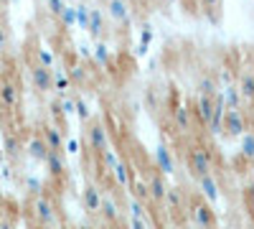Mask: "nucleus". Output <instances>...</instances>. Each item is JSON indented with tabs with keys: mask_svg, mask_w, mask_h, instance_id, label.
Wrapping results in <instances>:
<instances>
[{
	"mask_svg": "<svg viewBox=\"0 0 254 229\" xmlns=\"http://www.w3.org/2000/svg\"><path fill=\"white\" fill-rule=\"evenodd\" d=\"M173 117H176V128H178V133H186V130L190 128V110H188V107H176Z\"/></svg>",
	"mask_w": 254,
	"mask_h": 229,
	"instance_id": "obj_14",
	"label": "nucleus"
},
{
	"mask_svg": "<svg viewBox=\"0 0 254 229\" xmlns=\"http://www.w3.org/2000/svg\"><path fill=\"white\" fill-rule=\"evenodd\" d=\"M242 153L247 158H254V135H242Z\"/></svg>",
	"mask_w": 254,
	"mask_h": 229,
	"instance_id": "obj_23",
	"label": "nucleus"
},
{
	"mask_svg": "<svg viewBox=\"0 0 254 229\" xmlns=\"http://www.w3.org/2000/svg\"><path fill=\"white\" fill-rule=\"evenodd\" d=\"M239 92H242V97H247V99H254V74H244V76H242Z\"/></svg>",
	"mask_w": 254,
	"mask_h": 229,
	"instance_id": "obj_21",
	"label": "nucleus"
},
{
	"mask_svg": "<svg viewBox=\"0 0 254 229\" xmlns=\"http://www.w3.org/2000/svg\"><path fill=\"white\" fill-rule=\"evenodd\" d=\"M214 112H216V99L208 97V94H203V97L196 102V115H198V120H201L203 125H208L211 117H214Z\"/></svg>",
	"mask_w": 254,
	"mask_h": 229,
	"instance_id": "obj_7",
	"label": "nucleus"
},
{
	"mask_svg": "<svg viewBox=\"0 0 254 229\" xmlns=\"http://www.w3.org/2000/svg\"><path fill=\"white\" fill-rule=\"evenodd\" d=\"M127 222H130V229H147V222H142V219H137V217H130Z\"/></svg>",
	"mask_w": 254,
	"mask_h": 229,
	"instance_id": "obj_27",
	"label": "nucleus"
},
{
	"mask_svg": "<svg viewBox=\"0 0 254 229\" xmlns=\"http://www.w3.org/2000/svg\"><path fill=\"white\" fill-rule=\"evenodd\" d=\"M130 189H132V196H135V199H140V201H145V204L150 201V189H147L145 181H132Z\"/></svg>",
	"mask_w": 254,
	"mask_h": 229,
	"instance_id": "obj_16",
	"label": "nucleus"
},
{
	"mask_svg": "<svg viewBox=\"0 0 254 229\" xmlns=\"http://www.w3.org/2000/svg\"><path fill=\"white\" fill-rule=\"evenodd\" d=\"M224 128H226L229 135H244L247 122H244L242 112H239V110H226V115H224Z\"/></svg>",
	"mask_w": 254,
	"mask_h": 229,
	"instance_id": "obj_5",
	"label": "nucleus"
},
{
	"mask_svg": "<svg viewBox=\"0 0 254 229\" xmlns=\"http://www.w3.org/2000/svg\"><path fill=\"white\" fill-rule=\"evenodd\" d=\"M127 206H130V217H137V219H142V222H147L150 224V212L145 209V201H140V199H130L127 201Z\"/></svg>",
	"mask_w": 254,
	"mask_h": 229,
	"instance_id": "obj_12",
	"label": "nucleus"
},
{
	"mask_svg": "<svg viewBox=\"0 0 254 229\" xmlns=\"http://www.w3.org/2000/svg\"><path fill=\"white\" fill-rule=\"evenodd\" d=\"M183 191L181 189H168V194H165V204L171 206V209H181L183 206Z\"/></svg>",
	"mask_w": 254,
	"mask_h": 229,
	"instance_id": "obj_18",
	"label": "nucleus"
},
{
	"mask_svg": "<svg viewBox=\"0 0 254 229\" xmlns=\"http://www.w3.org/2000/svg\"><path fill=\"white\" fill-rule=\"evenodd\" d=\"M33 81H36L38 89H49L51 87V74L44 67H38V69H33Z\"/></svg>",
	"mask_w": 254,
	"mask_h": 229,
	"instance_id": "obj_17",
	"label": "nucleus"
},
{
	"mask_svg": "<svg viewBox=\"0 0 254 229\" xmlns=\"http://www.w3.org/2000/svg\"><path fill=\"white\" fill-rule=\"evenodd\" d=\"M104 219H107L110 224H115L117 219H120V206H117V201L112 199V196H104V201H102V212H99Z\"/></svg>",
	"mask_w": 254,
	"mask_h": 229,
	"instance_id": "obj_11",
	"label": "nucleus"
},
{
	"mask_svg": "<svg viewBox=\"0 0 254 229\" xmlns=\"http://www.w3.org/2000/svg\"><path fill=\"white\" fill-rule=\"evenodd\" d=\"M155 163H158V171H160L163 176L176 173V163H173V158H171V153H168L165 145H160V148L155 151Z\"/></svg>",
	"mask_w": 254,
	"mask_h": 229,
	"instance_id": "obj_9",
	"label": "nucleus"
},
{
	"mask_svg": "<svg viewBox=\"0 0 254 229\" xmlns=\"http://www.w3.org/2000/svg\"><path fill=\"white\" fill-rule=\"evenodd\" d=\"M102 26H104V23H102V13L94 10V13L89 15V31H92V33H102Z\"/></svg>",
	"mask_w": 254,
	"mask_h": 229,
	"instance_id": "obj_25",
	"label": "nucleus"
},
{
	"mask_svg": "<svg viewBox=\"0 0 254 229\" xmlns=\"http://www.w3.org/2000/svg\"><path fill=\"white\" fill-rule=\"evenodd\" d=\"M89 143H92V148L97 153H104L110 148V138H107V130L102 128V125H92V130H89Z\"/></svg>",
	"mask_w": 254,
	"mask_h": 229,
	"instance_id": "obj_8",
	"label": "nucleus"
},
{
	"mask_svg": "<svg viewBox=\"0 0 254 229\" xmlns=\"http://www.w3.org/2000/svg\"><path fill=\"white\" fill-rule=\"evenodd\" d=\"M112 176H115L117 186H122V189H130L132 178H130V168H127V163H117V168L112 171Z\"/></svg>",
	"mask_w": 254,
	"mask_h": 229,
	"instance_id": "obj_13",
	"label": "nucleus"
},
{
	"mask_svg": "<svg viewBox=\"0 0 254 229\" xmlns=\"http://www.w3.org/2000/svg\"><path fill=\"white\" fill-rule=\"evenodd\" d=\"M110 13H112V18L122 20V23L130 18V15H127V3H125V0H110Z\"/></svg>",
	"mask_w": 254,
	"mask_h": 229,
	"instance_id": "obj_15",
	"label": "nucleus"
},
{
	"mask_svg": "<svg viewBox=\"0 0 254 229\" xmlns=\"http://www.w3.org/2000/svg\"><path fill=\"white\" fill-rule=\"evenodd\" d=\"M0 229H13V227H10L8 222H0Z\"/></svg>",
	"mask_w": 254,
	"mask_h": 229,
	"instance_id": "obj_32",
	"label": "nucleus"
},
{
	"mask_svg": "<svg viewBox=\"0 0 254 229\" xmlns=\"http://www.w3.org/2000/svg\"><path fill=\"white\" fill-rule=\"evenodd\" d=\"M102 158H104V165H107V171L112 173V171L117 168V163H120V160L115 158V153H112V151L107 148V151H104V153H102Z\"/></svg>",
	"mask_w": 254,
	"mask_h": 229,
	"instance_id": "obj_26",
	"label": "nucleus"
},
{
	"mask_svg": "<svg viewBox=\"0 0 254 229\" xmlns=\"http://www.w3.org/2000/svg\"><path fill=\"white\" fill-rule=\"evenodd\" d=\"M33 214H36L38 224H44V227H56V222H59L56 206H54L46 196H36V201H33Z\"/></svg>",
	"mask_w": 254,
	"mask_h": 229,
	"instance_id": "obj_2",
	"label": "nucleus"
},
{
	"mask_svg": "<svg viewBox=\"0 0 254 229\" xmlns=\"http://www.w3.org/2000/svg\"><path fill=\"white\" fill-rule=\"evenodd\" d=\"M46 165H49V171H51L54 176H61V173H64V163H61V158H59V151H51V153H49Z\"/></svg>",
	"mask_w": 254,
	"mask_h": 229,
	"instance_id": "obj_19",
	"label": "nucleus"
},
{
	"mask_svg": "<svg viewBox=\"0 0 254 229\" xmlns=\"http://www.w3.org/2000/svg\"><path fill=\"white\" fill-rule=\"evenodd\" d=\"M76 229H94V227H92V224H79Z\"/></svg>",
	"mask_w": 254,
	"mask_h": 229,
	"instance_id": "obj_33",
	"label": "nucleus"
},
{
	"mask_svg": "<svg viewBox=\"0 0 254 229\" xmlns=\"http://www.w3.org/2000/svg\"><path fill=\"white\" fill-rule=\"evenodd\" d=\"M188 168L193 171L196 178L211 173V153H208L206 148H201V145L190 148V153H188Z\"/></svg>",
	"mask_w": 254,
	"mask_h": 229,
	"instance_id": "obj_1",
	"label": "nucleus"
},
{
	"mask_svg": "<svg viewBox=\"0 0 254 229\" xmlns=\"http://www.w3.org/2000/svg\"><path fill=\"white\" fill-rule=\"evenodd\" d=\"M198 186H201L203 196H206L211 204H214V201H219V183H216V178L211 176V173L201 176V178H198Z\"/></svg>",
	"mask_w": 254,
	"mask_h": 229,
	"instance_id": "obj_10",
	"label": "nucleus"
},
{
	"mask_svg": "<svg viewBox=\"0 0 254 229\" xmlns=\"http://www.w3.org/2000/svg\"><path fill=\"white\" fill-rule=\"evenodd\" d=\"M193 222L201 227V229H216V214L208 204H201V201H193Z\"/></svg>",
	"mask_w": 254,
	"mask_h": 229,
	"instance_id": "obj_3",
	"label": "nucleus"
},
{
	"mask_svg": "<svg viewBox=\"0 0 254 229\" xmlns=\"http://www.w3.org/2000/svg\"><path fill=\"white\" fill-rule=\"evenodd\" d=\"M44 140H46V145H49L51 151H59V148H61V133H59L56 128H46Z\"/></svg>",
	"mask_w": 254,
	"mask_h": 229,
	"instance_id": "obj_20",
	"label": "nucleus"
},
{
	"mask_svg": "<svg viewBox=\"0 0 254 229\" xmlns=\"http://www.w3.org/2000/svg\"><path fill=\"white\" fill-rule=\"evenodd\" d=\"M147 189H150V201L163 204L165 201V194H168V183H165L163 173H153L150 178H147Z\"/></svg>",
	"mask_w": 254,
	"mask_h": 229,
	"instance_id": "obj_6",
	"label": "nucleus"
},
{
	"mask_svg": "<svg viewBox=\"0 0 254 229\" xmlns=\"http://www.w3.org/2000/svg\"><path fill=\"white\" fill-rule=\"evenodd\" d=\"M198 89H201L203 94H208V97H214V94H216V84H214V79L203 76V79L198 81Z\"/></svg>",
	"mask_w": 254,
	"mask_h": 229,
	"instance_id": "obj_24",
	"label": "nucleus"
},
{
	"mask_svg": "<svg viewBox=\"0 0 254 229\" xmlns=\"http://www.w3.org/2000/svg\"><path fill=\"white\" fill-rule=\"evenodd\" d=\"M49 5L54 13H64V5H61V0H49Z\"/></svg>",
	"mask_w": 254,
	"mask_h": 229,
	"instance_id": "obj_31",
	"label": "nucleus"
},
{
	"mask_svg": "<svg viewBox=\"0 0 254 229\" xmlns=\"http://www.w3.org/2000/svg\"><path fill=\"white\" fill-rule=\"evenodd\" d=\"M81 201H84V209H87L89 214H99L104 196H102V191L97 189L94 183H87L84 186V194H81Z\"/></svg>",
	"mask_w": 254,
	"mask_h": 229,
	"instance_id": "obj_4",
	"label": "nucleus"
},
{
	"mask_svg": "<svg viewBox=\"0 0 254 229\" xmlns=\"http://www.w3.org/2000/svg\"><path fill=\"white\" fill-rule=\"evenodd\" d=\"M97 59L102 61V64L107 61V46H97Z\"/></svg>",
	"mask_w": 254,
	"mask_h": 229,
	"instance_id": "obj_28",
	"label": "nucleus"
},
{
	"mask_svg": "<svg viewBox=\"0 0 254 229\" xmlns=\"http://www.w3.org/2000/svg\"><path fill=\"white\" fill-rule=\"evenodd\" d=\"M239 97H242V92L234 89V87H229V89L224 92V102L229 105V110H239Z\"/></svg>",
	"mask_w": 254,
	"mask_h": 229,
	"instance_id": "obj_22",
	"label": "nucleus"
},
{
	"mask_svg": "<svg viewBox=\"0 0 254 229\" xmlns=\"http://www.w3.org/2000/svg\"><path fill=\"white\" fill-rule=\"evenodd\" d=\"M219 3H221V0H201V5H203L206 10H211V8H219Z\"/></svg>",
	"mask_w": 254,
	"mask_h": 229,
	"instance_id": "obj_29",
	"label": "nucleus"
},
{
	"mask_svg": "<svg viewBox=\"0 0 254 229\" xmlns=\"http://www.w3.org/2000/svg\"><path fill=\"white\" fill-rule=\"evenodd\" d=\"M150 41H153V31H150V26H147V28L142 31V44L147 46V44H150Z\"/></svg>",
	"mask_w": 254,
	"mask_h": 229,
	"instance_id": "obj_30",
	"label": "nucleus"
}]
</instances>
